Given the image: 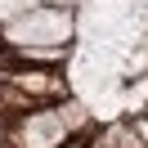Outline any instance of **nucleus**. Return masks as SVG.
Instances as JSON below:
<instances>
[{"label":"nucleus","mask_w":148,"mask_h":148,"mask_svg":"<svg viewBox=\"0 0 148 148\" xmlns=\"http://www.w3.org/2000/svg\"><path fill=\"white\" fill-rule=\"evenodd\" d=\"M5 85H14L18 94L45 103V108H54V103L67 99V81L58 72H49V67H14V72H5Z\"/></svg>","instance_id":"nucleus-1"},{"label":"nucleus","mask_w":148,"mask_h":148,"mask_svg":"<svg viewBox=\"0 0 148 148\" xmlns=\"http://www.w3.org/2000/svg\"><path fill=\"white\" fill-rule=\"evenodd\" d=\"M112 144H121V148H144V144H139V135H135L130 126H112Z\"/></svg>","instance_id":"nucleus-2"},{"label":"nucleus","mask_w":148,"mask_h":148,"mask_svg":"<svg viewBox=\"0 0 148 148\" xmlns=\"http://www.w3.org/2000/svg\"><path fill=\"white\" fill-rule=\"evenodd\" d=\"M14 126V117H9V112H5V108H0V135H5V130H9Z\"/></svg>","instance_id":"nucleus-3"},{"label":"nucleus","mask_w":148,"mask_h":148,"mask_svg":"<svg viewBox=\"0 0 148 148\" xmlns=\"http://www.w3.org/2000/svg\"><path fill=\"white\" fill-rule=\"evenodd\" d=\"M0 148H14V144H9V135H0Z\"/></svg>","instance_id":"nucleus-4"},{"label":"nucleus","mask_w":148,"mask_h":148,"mask_svg":"<svg viewBox=\"0 0 148 148\" xmlns=\"http://www.w3.org/2000/svg\"><path fill=\"white\" fill-rule=\"evenodd\" d=\"M144 121H148V117H144Z\"/></svg>","instance_id":"nucleus-5"}]
</instances>
